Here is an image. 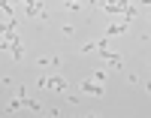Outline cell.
<instances>
[{
    "mask_svg": "<svg viewBox=\"0 0 151 118\" xmlns=\"http://www.w3.org/2000/svg\"><path fill=\"white\" fill-rule=\"evenodd\" d=\"M60 64H64V58H58V55H55V58H48V67H52V70H58Z\"/></svg>",
    "mask_w": 151,
    "mask_h": 118,
    "instance_id": "6da1fadb",
    "label": "cell"
},
{
    "mask_svg": "<svg viewBox=\"0 0 151 118\" xmlns=\"http://www.w3.org/2000/svg\"><path fill=\"white\" fill-rule=\"evenodd\" d=\"M94 79L97 82H106V70H94Z\"/></svg>",
    "mask_w": 151,
    "mask_h": 118,
    "instance_id": "7a4b0ae2",
    "label": "cell"
}]
</instances>
